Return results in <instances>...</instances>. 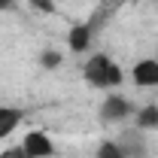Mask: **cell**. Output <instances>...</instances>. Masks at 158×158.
Returning a JSON list of instances; mask_svg holds the SVG:
<instances>
[{
  "label": "cell",
  "instance_id": "277c9868",
  "mask_svg": "<svg viewBox=\"0 0 158 158\" xmlns=\"http://www.w3.org/2000/svg\"><path fill=\"white\" fill-rule=\"evenodd\" d=\"M131 82L137 88H158V58H143L131 67Z\"/></svg>",
  "mask_w": 158,
  "mask_h": 158
},
{
  "label": "cell",
  "instance_id": "ba28073f",
  "mask_svg": "<svg viewBox=\"0 0 158 158\" xmlns=\"http://www.w3.org/2000/svg\"><path fill=\"white\" fill-rule=\"evenodd\" d=\"M134 128L140 131H155L158 128V103H146L134 113Z\"/></svg>",
  "mask_w": 158,
  "mask_h": 158
},
{
  "label": "cell",
  "instance_id": "8992f818",
  "mask_svg": "<svg viewBox=\"0 0 158 158\" xmlns=\"http://www.w3.org/2000/svg\"><path fill=\"white\" fill-rule=\"evenodd\" d=\"M21 118H24L21 110H15V106H0V140L9 137V134L21 125Z\"/></svg>",
  "mask_w": 158,
  "mask_h": 158
},
{
  "label": "cell",
  "instance_id": "8fae6325",
  "mask_svg": "<svg viewBox=\"0 0 158 158\" xmlns=\"http://www.w3.org/2000/svg\"><path fill=\"white\" fill-rule=\"evenodd\" d=\"M27 6L37 9V12H43V15H52L55 12V0H27Z\"/></svg>",
  "mask_w": 158,
  "mask_h": 158
},
{
  "label": "cell",
  "instance_id": "3957f363",
  "mask_svg": "<svg viewBox=\"0 0 158 158\" xmlns=\"http://www.w3.org/2000/svg\"><path fill=\"white\" fill-rule=\"evenodd\" d=\"M21 146H24V152L31 158H52L55 155V143H52V137L46 131H27Z\"/></svg>",
  "mask_w": 158,
  "mask_h": 158
},
{
  "label": "cell",
  "instance_id": "5b68a950",
  "mask_svg": "<svg viewBox=\"0 0 158 158\" xmlns=\"http://www.w3.org/2000/svg\"><path fill=\"white\" fill-rule=\"evenodd\" d=\"M143 137H146V131L131 128V131H125L116 143L128 152V158H146V140H143Z\"/></svg>",
  "mask_w": 158,
  "mask_h": 158
},
{
  "label": "cell",
  "instance_id": "7c38bea8",
  "mask_svg": "<svg viewBox=\"0 0 158 158\" xmlns=\"http://www.w3.org/2000/svg\"><path fill=\"white\" fill-rule=\"evenodd\" d=\"M0 158H31V155L24 152V146H9V149L0 152Z\"/></svg>",
  "mask_w": 158,
  "mask_h": 158
},
{
  "label": "cell",
  "instance_id": "9c48e42d",
  "mask_svg": "<svg viewBox=\"0 0 158 158\" xmlns=\"http://www.w3.org/2000/svg\"><path fill=\"white\" fill-rule=\"evenodd\" d=\"M98 158H128V152L118 146L116 140H103L98 146Z\"/></svg>",
  "mask_w": 158,
  "mask_h": 158
},
{
  "label": "cell",
  "instance_id": "52a82bcc",
  "mask_svg": "<svg viewBox=\"0 0 158 158\" xmlns=\"http://www.w3.org/2000/svg\"><path fill=\"white\" fill-rule=\"evenodd\" d=\"M91 43V24H73L70 37H67V49L70 52H85Z\"/></svg>",
  "mask_w": 158,
  "mask_h": 158
},
{
  "label": "cell",
  "instance_id": "7a4b0ae2",
  "mask_svg": "<svg viewBox=\"0 0 158 158\" xmlns=\"http://www.w3.org/2000/svg\"><path fill=\"white\" fill-rule=\"evenodd\" d=\"M98 116L106 125H116V122H125L128 116H134V106H131V100L122 98V94H110V98H103Z\"/></svg>",
  "mask_w": 158,
  "mask_h": 158
},
{
  "label": "cell",
  "instance_id": "30bf717a",
  "mask_svg": "<svg viewBox=\"0 0 158 158\" xmlns=\"http://www.w3.org/2000/svg\"><path fill=\"white\" fill-rule=\"evenodd\" d=\"M61 61H64V55H61V52H55V49H46V52H40V64H43L46 70H55V67H61Z\"/></svg>",
  "mask_w": 158,
  "mask_h": 158
},
{
  "label": "cell",
  "instance_id": "6da1fadb",
  "mask_svg": "<svg viewBox=\"0 0 158 158\" xmlns=\"http://www.w3.org/2000/svg\"><path fill=\"white\" fill-rule=\"evenodd\" d=\"M82 76H85V82H88L91 88H100V91H106V88H118V85L125 82L122 67H118L110 55H103V52H100V55H91V58L85 61Z\"/></svg>",
  "mask_w": 158,
  "mask_h": 158
},
{
  "label": "cell",
  "instance_id": "4fadbf2b",
  "mask_svg": "<svg viewBox=\"0 0 158 158\" xmlns=\"http://www.w3.org/2000/svg\"><path fill=\"white\" fill-rule=\"evenodd\" d=\"M19 9V0H0V12H15Z\"/></svg>",
  "mask_w": 158,
  "mask_h": 158
}]
</instances>
